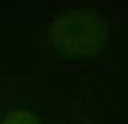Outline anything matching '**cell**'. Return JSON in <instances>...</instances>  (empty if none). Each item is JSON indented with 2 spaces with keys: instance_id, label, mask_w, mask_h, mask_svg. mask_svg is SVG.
<instances>
[{
  "instance_id": "1",
  "label": "cell",
  "mask_w": 128,
  "mask_h": 124,
  "mask_svg": "<svg viewBox=\"0 0 128 124\" xmlns=\"http://www.w3.org/2000/svg\"><path fill=\"white\" fill-rule=\"evenodd\" d=\"M106 33V22L92 9H70L57 16L50 29L55 46L73 57H94Z\"/></svg>"
},
{
  "instance_id": "2",
  "label": "cell",
  "mask_w": 128,
  "mask_h": 124,
  "mask_svg": "<svg viewBox=\"0 0 128 124\" xmlns=\"http://www.w3.org/2000/svg\"><path fill=\"white\" fill-rule=\"evenodd\" d=\"M0 124H40L38 117L28 110H13L2 119Z\"/></svg>"
}]
</instances>
